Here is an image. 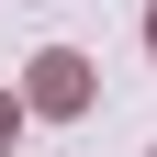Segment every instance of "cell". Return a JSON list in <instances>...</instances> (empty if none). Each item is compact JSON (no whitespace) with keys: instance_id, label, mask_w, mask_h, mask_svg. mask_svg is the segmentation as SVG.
<instances>
[{"instance_id":"cell-1","label":"cell","mask_w":157,"mask_h":157,"mask_svg":"<svg viewBox=\"0 0 157 157\" xmlns=\"http://www.w3.org/2000/svg\"><path fill=\"white\" fill-rule=\"evenodd\" d=\"M146 45H157V23H146Z\"/></svg>"}]
</instances>
